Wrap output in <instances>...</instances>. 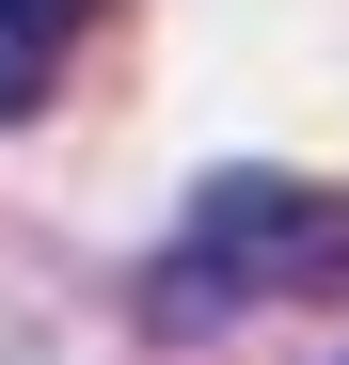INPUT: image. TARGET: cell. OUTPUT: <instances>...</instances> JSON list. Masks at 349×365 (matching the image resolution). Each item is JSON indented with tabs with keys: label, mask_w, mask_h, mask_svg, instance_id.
Instances as JSON below:
<instances>
[{
	"label": "cell",
	"mask_w": 349,
	"mask_h": 365,
	"mask_svg": "<svg viewBox=\"0 0 349 365\" xmlns=\"http://www.w3.org/2000/svg\"><path fill=\"white\" fill-rule=\"evenodd\" d=\"M349 286V191L302 175H207L174 238V302H318Z\"/></svg>",
	"instance_id": "obj_1"
},
{
	"label": "cell",
	"mask_w": 349,
	"mask_h": 365,
	"mask_svg": "<svg viewBox=\"0 0 349 365\" xmlns=\"http://www.w3.org/2000/svg\"><path fill=\"white\" fill-rule=\"evenodd\" d=\"M80 32H95V0H0V128L48 111V80H64Z\"/></svg>",
	"instance_id": "obj_2"
}]
</instances>
